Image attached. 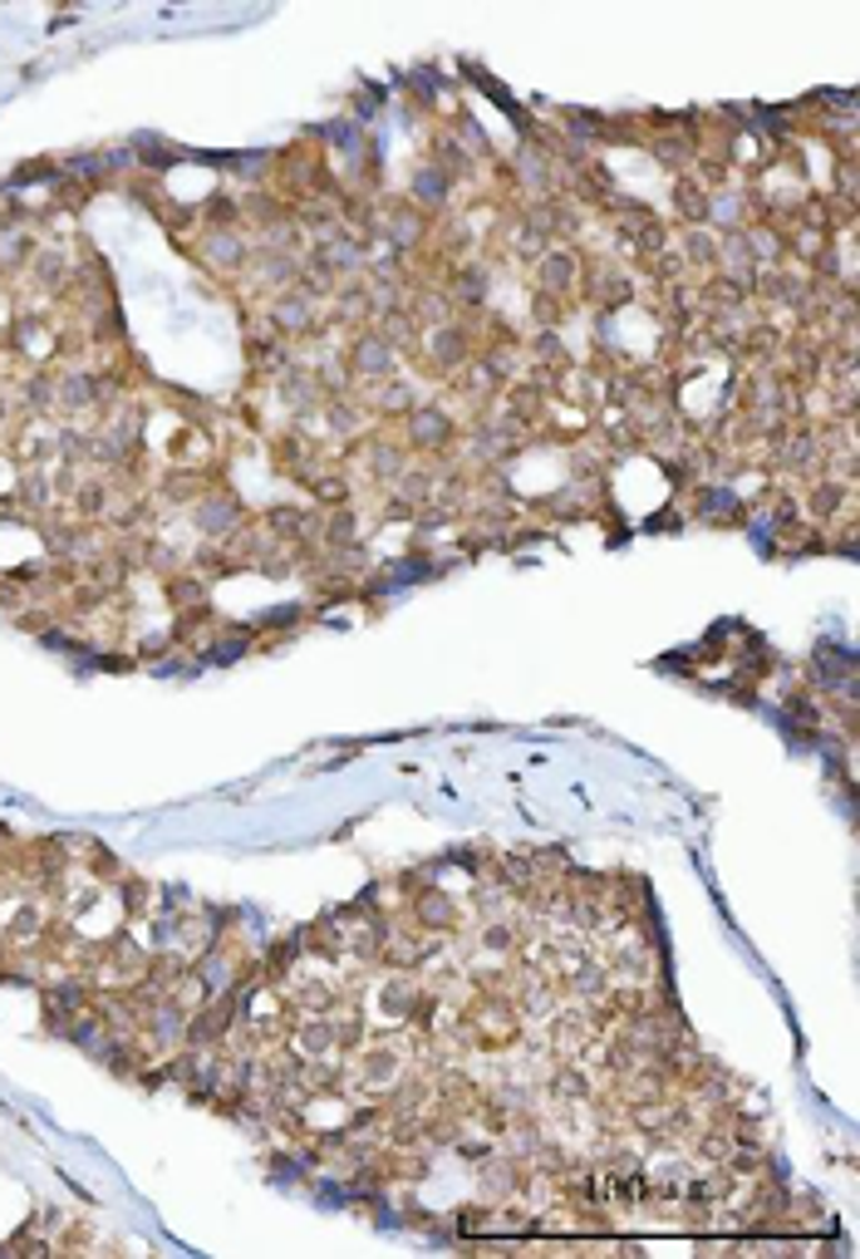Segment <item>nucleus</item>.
<instances>
[{"mask_svg":"<svg viewBox=\"0 0 860 1259\" xmlns=\"http://www.w3.org/2000/svg\"><path fill=\"white\" fill-rule=\"evenodd\" d=\"M674 222L679 226H708V192L694 178H674Z\"/></svg>","mask_w":860,"mask_h":1259,"instance_id":"obj_1","label":"nucleus"}]
</instances>
